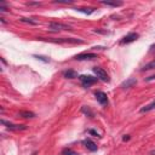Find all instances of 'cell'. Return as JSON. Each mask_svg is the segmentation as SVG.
<instances>
[{
  "label": "cell",
  "instance_id": "cell-15",
  "mask_svg": "<svg viewBox=\"0 0 155 155\" xmlns=\"http://www.w3.org/2000/svg\"><path fill=\"white\" fill-rule=\"evenodd\" d=\"M153 68H155V59L151 61V62H149L148 64H145V65L142 68V70H150V69H153Z\"/></svg>",
  "mask_w": 155,
  "mask_h": 155
},
{
  "label": "cell",
  "instance_id": "cell-13",
  "mask_svg": "<svg viewBox=\"0 0 155 155\" xmlns=\"http://www.w3.org/2000/svg\"><path fill=\"white\" fill-rule=\"evenodd\" d=\"M75 10L79 11V12H82V13H85V15H91V13L94 12V8H93V7H78V8H75Z\"/></svg>",
  "mask_w": 155,
  "mask_h": 155
},
{
  "label": "cell",
  "instance_id": "cell-20",
  "mask_svg": "<svg viewBox=\"0 0 155 155\" xmlns=\"http://www.w3.org/2000/svg\"><path fill=\"white\" fill-rule=\"evenodd\" d=\"M54 2H59V4H70L71 0H56Z\"/></svg>",
  "mask_w": 155,
  "mask_h": 155
},
{
  "label": "cell",
  "instance_id": "cell-25",
  "mask_svg": "<svg viewBox=\"0 0 155 155\" xmlns=\"http://www.w3.org/2000/svg\"><path fill=\"white\" fill-rule=\"evenodd\" d=\"M0 19H1V22H2V23H6V21H5V18H4V17H1Z\"/></svg>",
  "mask_w": 155,
  "mask_h": 155
},
{
  "label": "cell",
  "instance_id": "cell-16",
  "mask_svg": "<svg viewBox=\"0 0 155 155\" xmlns=\"http://www.w3.org/2000/svg\"><path fill=\"white\" fill-rule=\"evenodd\" d=\"M81 110H82V113H85V114H86V115H88L90 117H92V116H93V113H92V111H91L88 108H86V105H84Z\"/></svg>",
  "mask_w": 155,
  "mask_h": 155
},
{
  "label": "cell",
  "instance_id": "cell-22",
  "mask_svg": "<svg viewBox=\"0 0 155 155\" xmlns=\"http://www.w3.org/2000/svg\"><path fill=\"white\" fill-rule=\"evenodd\" d=\"M151 80H155V75H151L149 78H145V81H151Z\"/></svg>",
  "mask_w": 155,
  "mask_h": 155
},
{
  "label": "cell",
  "instance_id": "cell-19",
  "mask_svg": "<svg viewBox=\"0 0 155 155\" xmlns=\"http://www.w3.org/2000/svg\"><path fill=\"white\" fill-rule=\"evenodd\" d=\"M0 11H1V12H5V11H7L6 4H5L4 1H0Z\"/></svg>",
  "mask_w": 155,
  "mask_h": 155
},
{
  "label": "cell",
  "instance_id": "cell-1",
  "mask_svg": "<svg viewBox=\"0 0 155 155\" xmlns=\"http://www.w3.org/2000/svg\"><path fill=\"white\" fill-rule=\"evenodd\" d=\"M92 70H93V73L96 74L97 79H99V80H102V81H104V82H109V81H110L109 75L107 74V71H105L103 68H101V67H94Z\"/></svg>",
  "mask_w": 155,
  "mask_h": 155
},
{
  "label": "cell",
  "instance_id": "cell-14",
  "mask_svg": "<svg viewBox=\"0 0 155 155\" xmlns=\"http://www.w3.org/2000/svg\"><path fill=\"white\" fill-rule=\"evenodd\" d=\"M102 4H104V5H107V6H113V7H116V6H121L122 5V2H120V1H114V2H111V1H102Z\"/></svg>",
  "mask_w": 155,
  "mask_h": 155
},
{
  "label": "cell",
  "instance_id": "cell-26",
  "mask_svg": "<svg viewBox=\"0 0 155 155\" xmlns=\"http://www.w3.org/2000/svg\"><path fill=\"white\" fill-rule=\"evenodd\" d=\"M150 155H155V150H151L150 151Z\"/></svg>",
  "mask_w": 155,
  "mask_h": 155
},
{
  "label": "cell",
  "instance_id": "cell-2",
  "mask_svg": "<svg viewBox=\"0 0 155 155\" xmlns=\"http://www.w3.org/2000/svg\"><path fill=\"white\" fill-rule=\"evenodd\" d=\"M48 29L52 31H59V30H71V27L64 23H58V22H51L48 24Z\"/></svg>",
  "mask_w": 155,
  "mask_h": 155
},
{
  "label": "cell",
  "instance_id": "cell-6",
  "mask_svg": "<svg viewBox=\"0 0 155 155\" xmlns=\"http://www.w3.org/2000/svg\"><path fill=\"white\" fill-rule=\"evenodd\" d=\"M138 36H139V35H138L137 33H130V34H127L126 36H124V38H122V40H121L120 42H121L122 45H124V44L133 42V41H136V40L138 39Z\"/></svg>",
  "mask_w": 155,
  "mask_h": 155
},
{
  "label": "cell",
  "instance_id": "cell-9",
  "mask_svg": "<svg viewBox=\"0 0 155 155\" xmlns=\"http://www.w3.org/2000/svg\"><path fill=\"white\" fill-rule=\"evenodd\" d=\"M136 84H137V80L133 79V78H130V79H127L126 81H124L121 84V87L122 88H130V87H133Z\"/></svg>",
  "mask_w": 155,
  "mask_h": 155
},
{
  "label": "cell",
  "instance_id": "cell-17",
  "mask_svg": "<svg viewBox=\"0 0 155 155\" xmlns=\"http://www.w3.org/2000/svg\"><path fill=\"white\" fill-rule=\"evenodd\" d=\"M63 155H79L76 151L71 150V149H64L63 150Z\"/></svg>",
  "mask_w": 155,
  "mask_h": 155
},
{
  "label": "cell",
  "instance_id": "cell-7",
  "mask_svg": "<svg viewBox=\"0 0 155 155\" xmlns=\"http://www.w3.org/2000/svg\"><path fill=\"white\" fill-rule=\"evenodd\" d=\"M97 58V54L94 53H80L75 56V59L78 61H84V59H94Z\"/></svg>",
  "mask_w": 155,
  "mask_h": 155
},
{
  "label": "cell",
  "instance_id": "cell-21",
  "mask_svg": "<svg viewBox=\"0 0 155 155\" xmlns=\"http://www.w3.org/2000/svg\"><path fill=\"white\" fill-rule=\"evenodd\" d=\"M88 132H90V133H91V134H93V136H96V137H99V134H98V133H97V132H96V131H93V130H90V131H88Z\"/></svg>",
  "mask_w": 155,
  "mask_h": 155
},
{
  "label": "cell",
  "instance_id": "cell-24",
  "mask_svg": "<svg viewBox=\"0 0 155 155\" xmlns=\"http://www.w3.org/2000/svg\"><path fill=\"white\" fill-rule=\"evenodd\" d=\"M122 139H124V140H128V139H130V136H125Z\"/></svg>",
  "mask_w": 155,
  "mask_h": 155
},
{
  "label": "cell",
  "instance_id": "cell-8",
  "mask_svg": "<svg viewBox=\"0 0 155 155\" xmlns=\"http://www.w3.org/2000/svg\"><path fill=\"white\" fill-rule=\"evenodd\" d=\"M82 144L90 150V151H96L97 149H98V147L96 145V143L94 142H92L91 139H85L84 142H82Z\"/></svg>",
  "mask_w": 155,
  "mask_h": 155
},
{
  "label": "cell",
  "instance_id": "cell-23",
  "mask_svg": "<svg viewBox=\"0 0 155 155\" xmlns=\"http://www.w3.org/2000/svg\"><path fill=\"white\" fill-rule=\"evenodd\" d=\"M27 5H40V2H27Z\"/></svg>",
  "mask_w": 155,
  "mask_h": 155
},
{
  "label": "cell",
  "instance_id": "cell-10",
  "mask_svg": "<svg viewBox=\"0 0 155 155\" xmlns=\"http://www.w3.org/2000/svg\"><path fill=\"white\" fill-rule=\"evenodd\" d=\"M63 76L65 79H75V78H78V73L75 70H73V69H68V70H65L63 73Z\"/></svg>",
  "mask_w": 155,
  "mask_h": 155
},
{
  "label": "cell",
  "instance_id": "cell-18",
  "mask_svg": "<svg viewBox=\"0 0 155 155\" xmlns=\"http://www.w3.org/2000/svg\"><path fill=\"white\" fill-rule=\"evenodd\" d=\"M19 21L21 22H25V23H30V24H36V22H34L30 18H19Z\"/></svg>",
  "mask_w": 155,
  "mask_h": 155
},
{
  "label": "cell",
  "instance_id": "cell-4",
  "mask_svg": "<svg viewBox=\"0 0 155 155\" xmlns=\"http://www.w3.org/2000/svg\"><path fill=\"white\" fill-rule=\"evenodd\" d=\"M1 124L4 126H6V128H8L10 131H24V130H27V126L23 124H12V122H7L5 120H1Z\"/></svg>",
  "mask_w": 155,
  "mask_h": 155
},
{
  "label": "cell",
  "instance_id": "cell-3",
  "mask_svg": "<svg viewBox=\"0 0 155 155\" xmlns=\"http://www.w3.org/2000/svg\"><path fill=\"white\" fill-rule=\"evenodd\" d=\"M79 80L81 81V84H82L84 87H90L91 85L96 84L98 79L94 78V76H91V75H80L79 76Z\"/></svg>",
  "mask_w": 155,
  "mask_h": 155
},
{
  "label": "cell",
  "instance_id": "cell-11",
  "mask_svg": "<svg viewBox=\"0 0 155 155\" xmlns=\"http://www.w3.org/2000/svg\"><path fill=\"white\" fill-rule=\"evenodd\" d=\"M18 115H19L21 117H24V119H31V117H34V116H35V114H34L33 111H28V110L19 111V113H18Z\"/></svg>",
  "mask_w": 155,
  "mask_h": 155
},
{
  "label": "cell",
  "instance_id": "cell-12",
  "mask_svg": "<svg viewBox=\"0 0 155 155\" xmlns=\"http://www.w3.org/2000/svg\"><path fill=\"white\" fill-rule=\"evenodd\" d=\"M153 109H155V99H154L151 103L144 105V107L140 109V113H148V111H150V110H153Z\"/></svg>",
  "mask_w": 155,
  "mask_h": 155
},
{
  "label": "cell",
  "instance_id": "cell-5",
  "mask_svg": "<svg viewBox=\"0 0 155 155\" xmlns=\"http://www.w3.org/2000/svg\"><path fill=\"white\" fill-rule=\"evenodd\" d=\"M94 97H96L97 102H98L101 105H107V104H108V96H107V93H104L103 91H97V92H94Z\"/></svg>",
  "mask_w": 155,
  "mask_h": 155
}]
</instances>
